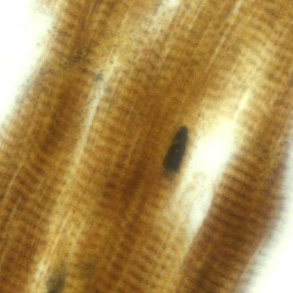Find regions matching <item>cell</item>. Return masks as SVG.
<instances>
[{
	"label": "cell",
	"instance_id": "2",
	"mask_svg": "<svg viewBox=\"0 0 293 293\" xmlns=\"http://www.w3.org/2000/svg\"><path fill=\"white\" fill-rule=\"evenodd\" d=\"M66 269L58 268L49 279L47 293H62L66 281Z\"/></svg>",
	"mask_w": 293,
	"mask_h": 293
},
{
	"label": "cell",
	"instance_id": "1",
	"mask_svg": "<svg viewBox=\"0 0 293 293\" xmlns=\"http://www.w3.org/2000/svg\"><path fill=\"white\" fill-rule=\"evenodd\" d=\"M189 131L182 127L174 136L164 160V168L169 174L176 173L180 169L185 155Z\"/></svg>",
	"mask_w": 293,
	"mask_h": 293
}]
</instances>
